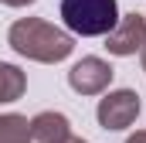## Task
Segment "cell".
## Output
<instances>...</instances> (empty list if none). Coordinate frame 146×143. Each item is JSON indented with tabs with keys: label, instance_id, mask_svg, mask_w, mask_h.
Wrapping results in <instances>:
<instances>
[{
	"label": "cell",
	"instance_id": "1",
	"mask_svg": "<svg viewBox=\"0 0 146 143\" xmlns=\"http://www.w3.org/2000/svg\"><path fill=\"white\" fill-rule=\"evenodd\" d=\"M7 41L17 55L31 58V61H44V65H54V61H65L75 51V41L68 31L41 21V17H21L10 24Z\"/></svg>",
	"mask_w": 146,
	"mask_h": 143
},
{
	"label": "cell",
	"instance_id": "2",
	"mask_svg": "<svg viewBox=\"0 0 146 143\" xmlns=\"http://www.w3.org/2000/svg\"><path fill=\"white\" fill-rule=\"evenodd\" d=\"M61 21L68 24L72 34L99 37L119 24V3L115 0H61Z\"/></svg>",
	"mask_w": 146,
	"mask_h": 143
},
{
	"label": "cell",
	"instance_id": "3",
	"mask_svg": "<svg viewBox=\"0 0 146 143\" xmlns=\"http://www.w3.org/2000/svg\"><path fill=\"white\" fill-rule=\"evenodd\" d=\"M139 109H143L139 106V96H136L133 89H115L106 99H99L95 116H99V123H102L106 130H126V126L136 123Z\"/></svg>",
	"mask_w": 146,
	"mask_h": 143
},
{
	"label": "cell",
	"instance_id": "4",
	"mask_svg": "<svg viewBox=\"0 0 146 143\" xmlns=\"http://www.w3.org/2000/svg\"><path fill=\"white\" fill-rule=\"evenodd\" d=\"M112 65L106 58H95V55H88V58H82L78 65H72L68 72V85H72L78 96H99V92H106L112 82Z\"/></svg>",
	"mask_w": 146,
	"mask_h": 143
},
{
	"label": "cell",
	"instance_id": "5",
	"mask_svg": "<svg viewBox=\"0 0 146 143\" xmlns=\"http://www.w3.org/2000/svg\"><path fill=\"white\" fill-rule=\"evenodd\" d=\"M143 44H146V14H126V17H119V24L106 34V48L112 55H119V58L143 51Z\"/></svg>",
	"mask_w": 146,
	"mask_h": 143
},
{
	"label": "cell",
	"instance_id": "6",
	"mask_svg": "<svg viewBox=\"0 0 146 143\" xmlns=\"http://www.w3.org/2000/svg\"><path fill=\"white\" fill-rule=\"evenodd\" d=\"M72 136V123L65 112L44 109L31 119V143H65Z\"/></svg>",
	"mask_w": 146,
	"mask_h": 143
},
{
	"label": "cell",
	"instance_id": "7",
	"mask_svg": "<svg viewBox=\"0 0 146 143\" xmlns=\"http://www.w3.org/2000/svg\"><path fill=\"white\" fill-rule=\"evenodd\" d=\"M27 89V78L17 65H7L0 61V102H17Z\"/></svg>",
	"mask_w": 146,
	"mask_h": 143
},
{
	"label": "cell",
	"instance_id": "8",
	"mask_svg": "<svg viewBox=\"0 0 146 143\" xmlns=\"http://www.w3.org/2000/svg\"><path fill=\"white\" fill-rule=\"evenodd\" d=\"M0 143H31V119L17 112L0 116Z\"/></svg>",
	"mask_w": 146,
	"mask_h": 143
},
{
	"label": "cell",
	"instance_id": "9",
	"mask_svg": "<svg viewBox=\"0 0 146 143\" xmlns=\"http://www.w3.org/2000/svg\"><path fill=\"white\" fill-rule=\"evenodd\" d=\"M126 143H146V130H139V133H133Z\"/></svg>",
	"mask_w": 146,
	"mask_h": 143
},
{
	"label": "cell",
	"instance_id": "10",
	"mask_svg": "<svg viewBox=\"0 0 146 143\" xmlns=\"http://www.w3.org/2000/svg\"><path fill=\"white\" fill-rule=\"evenodd\" d=\"M0 3H7V7H27V3H34V0H0Z\"/></svg>",
	"mask_w": 146,
	"mask_h": 143
},
{
	"label": "cell",
	"instance_id": "11",
	"mask_svg": "<svg viewBox=\"0 0 146 143\" xmlns=\"http://www.w3.org/2000/svg\"><path fill=\"white\" fill-rule=\"evenodd\" d=\"M65 143H88V140H82V136H75V133H72V136H68Z\"/></svg>",
	"mask_w": 146,
	"mask_h": 143
},
{
	"label": "cell",
	"instance_id": "12",
	"mask_svg": "<svg viewBox=\"0 0 146 143\" xmlns=\"http://www.w3.org/2000/svg\"><path fill=\"white\" fill-rule=\"evenodd\" d=\"M139 61H143V68H146V44H143V51H139Z\"/></svg>",
	"mask_w": 146,
	"mask_h": 143
}]
</instances>
